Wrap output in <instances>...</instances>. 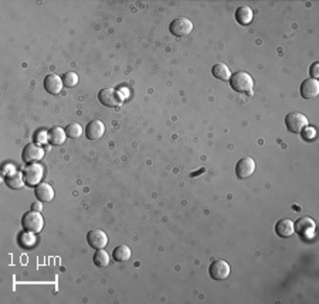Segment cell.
<instances>
[{
	"label": "cell",
	"instance_id": "1",
	"mask_svg": "<svg viewBox=\"0 0 319 304\" xmlns=\"http://www.w3.org/2000/svg\"><path fill=\"white\" fill-rule=\"evenodd\" d=\"M230 85H232V88L236 92L248 94V92H251L253 88H254V79H253V77H251L248 72L239 71V72H236V74H232Z\"/></svg>",
	"mask_w": 319,
	"mask_h": 304
},
{
	"label": "cell",
	"instance_id": "2",
	"mask_svg": "<svg viewBox=\"0 0 319 304\" xmlns=\"http://www.w3.org/2000/svg\"><path fill=\"white\" fill-rule=\"evenodd\" d=\"M22 225H23L24 231L39 234L44 228V218L40 214V211H30V212L24 214L23 219H22Z\"/></svg>",
	"mask_w": 319,
	"mask_h": 304
},
{
	"label": "cell",
	"instance_id": "3",
	"mask_svg": "<svg viewBox=\"0 0 319 304\" xmlns=\"http://www.w3.org/2000/svg\"><path fill=\"white\" fill-rule=\"evenodd\" d=\"M98 99L102 105L108 106V108H120L122 102H124V96L115 88H104V89L99 91Z\"/></svg>",
	"mask_w": 319,
	"mask_h": 304
},
{
	"label": "cell",
	"instance_id": "4",
	"mask_svg": "<svg viewBox=\"0 0 319 304\" xmlns=\"http://www.w3.org/2000/svg\"><path fill=\"white\" fill-rule=\"evenodd\" d=\"M308 125H309L308 117L301 112H291L285 117V126L291 133H301Z\"/></svg>",
	"mask_w": 319,
	"mask_h": 304
},
{
	"label": "cell",
	"instance_id": "5",
	"mask_svg": "<svg viewBox=\"0 0 319 304\" xmlns=\"http://www.w3.org/2000/svg\"><path fill=\"white\" fill-rule=\"evenodd\" d=\"M23 174L24 180H26V184L34 187V186L40 184L41 179L44 176V167L39 163H32L24 169Z\"/></svg>",
	"mask_w": 319,
	"mask_h": 304
},
{
	"label": "cell",
	"instance_id": "6",
	"mask_svg": "<svg viewBox=\"0 0 319 304\" xmlns=\"http://www.w3.org/2000/svg\"><path fill=\"white\" fill-rule=\"evenodd\" d=\"M169 30L176 37H186L193 32V23H191V20L186 19V17H179L170 23Z\"/></svg>",
	"mask_w": 319,
	"mask_h": 304
},
{
	"label": "cell",
	"instance_id": "7",
	"mask_svg": "<svg viewBox=\"0 0 319 304\" xmlns=\"http://www.w3.org/2000/svg\"><path fill=\"white\" fill-rule=\"evenodd\" d=\"M208 273H210V277L215 280H224L230 276V265L223 259H219L210 265Z\"/></svg>",
	"mask_w": 319,
	"mask_h": 304
},
{
	"label": "cell",
	"instance_id": "8",
	"mask_svg": "<svg viewBox=\"0 0 319 304\" xmlns=\"http://www.w3.org/2000/svg\"><path fill=\"white\" fill-rule=\"evenodd\" d=\"M43 157H44V150L37 143H29L23 148V153H22V159H23L24 163L27 164L37 163V162H40Z\"/></svg>",
	"mask_w": 319,
	"mask_h": 304
},
{
	"label": "cell",
	"instance_id": "9",
	"mask_svg": "<svg viewBox=\"0 0 319 304\" xmlns=\"http://www.w3.org/2000/svg\"><path fill=\"white\" fill-rule=\"evenodd\" d=\"M88 245L95 249H104L108 245V235L102 229H91L87 234Z\"/></svg>",
	"mask_w": 319,
	"mask_h": 304
},
{
	"label": "cell",
	"instance_id": "10",
	"mask_svg": "<svg viewBox=\"0 0 319 304\" xmlns=\"http://www.w3.org/2000/svg\"><path fill=\"white\" fill-rule=\"evenodd\" d=\"M315 228H316L315 221L309 218V217H302V218H299L296 221V224H294V231L299 236H302V238H308V236L313 235Z\"/></svg>",
	"mask_w": 319,
	"mask_h": 304
},
{
	"label": "cell",
	"instance_id": "11",
	"mask_svg": "<svg viewBox=\"0 0 319 304\" xmlns=\"http://www.w3.org/2000/svg\"><path fill=\"white\" fill-rule=\"evenodd\" d=\"M255 172V162L251 157H244L239 160V163L236 166V174L239 179H247L250 176H253Z\"/></svg>",
	"mask_w": 319,
	"mask_h": 304
},
{
	"label": "cell",
	"instance_id": "12",
	"mask_svg": "<svg viewBox=\"0 0 319 304\" xmlns=\"http://www.w3.org/2000/svg\"><path fill=\"white\" fill-rule=\"evenodd\" d=\"M64 82L63 78L57 74H50L44 79V89L47 91L48 94L51 95H58L63 89Z\"/></svg>",
	"mask_w": 319,
	"mask_h": 304
},
{
	"label": "cell",
	"instance_id": "13",
	"mask_svg": "<svg viewBox=\"0 0 319 304\" xmlns=\"http://www.w3.org/2000/svg\"><path fill=\"white\" fill-rule=\"evenodd\" d=\"M319 94V82L318 79L309 78L305 79L301 85V96L305 99H313Z\"/></svg>",
	"mask_w": 319,
	"mask_h": 304
},
{
	"label": "cell",
	"instance_id": "14",
	"mask_svg": "<svg viewBox=\"0 0 319 304\" xmlns=\"http://www.w3.org/2000/svg\"><path fill=\"white\" fill-rule=\"evenodd\" d=\"M105 133V125L101 120H92L89 122L85 129V136L89 140H99Z\"/></svg>",
	"mask_w": 319,
	"mask_h": 304
},
{
	"label": "cell",
	"instance_id": "15",
	"mask_svg": "<svg viewBox=\"0 0 319 304\" xmlns=\"http://www.w3.org/2000/svg\"><path fill=\"white\" fill-rule=\"evenodd\" d=\"M34 194H36V198L41 203H50L54 198V188L47 183H40L36 186Z\"/></svg>",
	"mask_w": 319,
	"mask_h": 304
},
{
	"label": "cell",
	"instance_id": "16",
	"mask_svg": "<svg viewBox=\"0 0 319 304\" xmlns=\"http://www.w3.org/2000/svg\"><path fill=\"white\" fill-rule=\"evenodd\" d=\"M275 232L281 238H289V236H292V235L295 234V231H294V222L288 218L279 219L278 222H277V225H275Z\"/></svg>",
	"mask_w": 319,
	"mask_h": 304
},
{
	"label": "cell",
	"instance_id": "17",
	"mask_svg": "<svg viewBox=\"0 0 319 304\" xmlns=\"http://www.w3.org/2000/svg\"><path fill=\"white\" fill-rule=\"evenodd\" d=\"M24 174L20 172H15L12 174H8L5 177V183L9 188H13V190H20V188L24 187Z\"/></svg>",
	"mask_w": 319,
	"mask_h": 304
},
{
	"label": "cell",
	"instance_id": "18",
	"mask_svg": "<svg viewBox=\"0 0 319 304\" xmlns=\"http://www.w3.org/2000/svg\"><path fill=\"white\" fill-rule=\"evenodd\" d=\"M236 20L243 26H247L253 22V10L250 6H240L236 10Z\"/></svg>",
	"mask_w": 319,
	"mask_h": 304
},
{
	"label": "cell",
	"instance_id": "19",
	"mask_svg": "<svg viewBox=\"0 0 319 304\" xmlns=\"http://www.w3.org/2000/svg\"><path fill=\"white\" fill-rule=\"evenodd\" d=\"M67 137L65 129H61L60 126H56L50 130V143L54 146H61Z\"/></svg>",
	"mask_w": 319,
	"mask_h": 304
},
{
	"label": "cell",
	"instance_id": "20",
	"mask_svg": "<svg viewBox=\"0 0 319 304\" xmlns=\"http://www.w3.org/2000/svg\"><path fill=\"white\" fill-rule=\"evenodd\" d=\"M211 72H213L216 78L222 79V81H230V78H232V71L226 64H216Z\"/></svg>",
	"mask_w": 319,
	"mask_h": 304
},
{
	"label": "cell",
	"instance_id": "21",
	"mask_svg": "<svg viewBox=\"0 0 319 304\" xmlns=\"http://www.w3.org/2000/svg\"><path fill=\"white\" fill-rule=\"evenodd\" d=\"M112 257L117 262H127V260H129L131 259V249H129V246H127V245L117 246L114 249V252H112Z\"/></svg>",
	"mask_w": 319,
	"mask_h": 304
},
{
	"label": "cell",
	"instance_id": "22",
	"mask_svg": "<svg viewBox=\"0 0 319 304\" xmlns=\"http://www.w3.org/2000/svg\"><path fill=\"white\" fill-rule=\"evenodd\" d=\"M36 235L37 234L30 232V231L22 232V234L19 235V243H20V246H23V248H33L36 245V242H37Z\"/></svg>",
	"mask_w": 319,
	"mask_h": 304
},
{
	"label": "cell",
	"instance_id": "23",
	"mask_svg": "<svg viewBox=\"0 0 319 304\" xmlns=\"http://www.w3.org/2000/svg\"><path fill=\"white\" fill-rule=\"evenodd\" d=\"M94 263L98 267H107L110 265V255L104 249H96L94 253Z\"/></svg>",
	"mask_w": 319,
	"mask_h": 304
},
{
	"label": "cell",
	"instance_id": "24",
	"mask_svg": "<svg viewBox=\"0 0 319 304\" xmlns=\"http://www.w3.org/2000/svg\"><path fill=\"white\" fill-rule=\"evenodd\" d=\"M84 132V129H82V126L80 123H77V122H71V123H68V126L65 127V133H67V136L70 137V139H77V137H80L81 134Z\"/></svg>",
	"mask_w": 319,
	"mask_h": 304
},
{
	"label": "cell",
	"instance_id": "25",
	"mask_svg": "<svg viewBox=\"0 0 319 304\" xmlns=\"http://www.w3.org/2000/svg\"><path fill=\"white\" fill-rule=\"evenodd\" d=\"M63 82H64V85L68 86V88H70V86H75L77 84H78V75H77L75 72L70 71V72L64 74Z\"/></svg>",
	"mask_w": 319,
	"mask_h": 304
},
{
	"label": "cell",
	"instance_id": "26",
	"mask_svg": "<svg viewBox=\"0 0 319 304\" xmlns=\"http://www.w3.org/2000/svg\"><path fill=\"white\" fill-rule=\"evenodd\" d=\"M34 141H36L37 144H44V143L50 141V132L44 130V129L37 130L36 134H34Z\"/></svg>",
	"mask_w": 319,
	"mask_h": 304
},
{
	"label": "cell",
	"instance_id": "27",
	"mask_svg": "<svg viewBox=\"0 0 319 304\" xmlns=\"http://www.w3.org/2000/svg\"><path fill=\"white\" fill-rule=\"evenodd\" d=\"M301 133H302L303 139L309 140V139H312V137L315 136V129H313V127H309V126H306Z\"/></svg>",
	"mask_w": 319,
	"mask_h": 304
},
{
	"label": "cell",
	"instance_id": "28",
	"mask_svg": "<svg viewBox=\"0 0 319 304\" xmlns=\"http://www.w3.org/2000/svg\"><path fill=\"white\" fill-rule=\"evenodd\" d=\"M318 68H319V64H318V63H313V64H312V67H311V75H312V78L316 79V77H318V75H319Z\"/></svg>",
	"mask_w": 319,
	"mask_h": 304
},
{
	"label": "cell",
	"instance_id": "29",
	"mask_svg": "<svg viewBox=\"0 0 319 304\" xmlns=\"http://www.w3.org/2000/svg\"><path fill=\"white\" fill-rule=\"evenodd\" d=\"M33 211H40L41 210V201L40 203H34L33 204Z\"/></svg>",
	"mask_w": 319,
	"mask_h": 304
}]
</instances>
